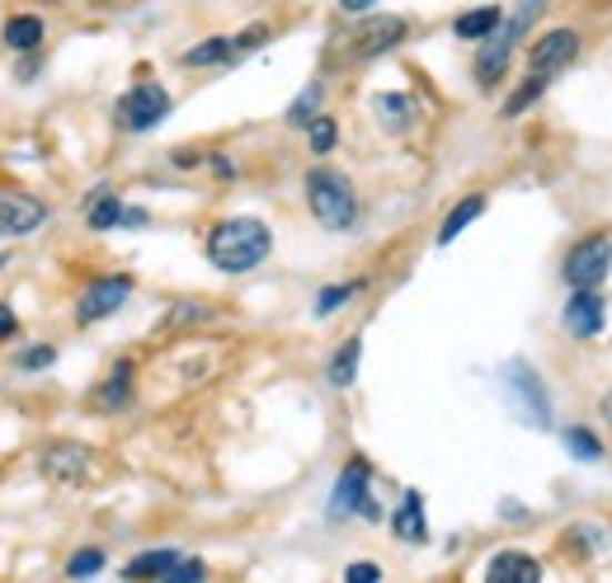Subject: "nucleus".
<instances>
[{"label": "nucleus", "instance_id": "14", "mask_svg": "<svg viewBox=\"0 0 612 583\" xmlns=\"http://www.w3.org/2000/svg\"><path fill=\"white\" fill-rule=\"evenodd\" d=\"M132 386H137V363L132 358H118V363L109 368V376L94 386V410L100 414H123L132 405Z\"/></svg>", "mask_w": 612, "mask_h": 583}, {"label": "nucleus", "instance_id": "27", "mask_svg": "<svg viewBox=\"0 0 612 583\" xmlns=\"http://www.w3.org/2000/svg\"><path fill=\"white\" fill-rule=\"evenodd\" d=\"M359 292H363V283H334V288H321V292H315V301H311V315L325 320V315H334V311H344Z\"/></svg>", "mask_w": 612, "mask_h": 583}, {"label": "nucleus", "instance_id": "31", "mask_svg": "<svg viewBox=\"0 0 612 583\" xmlns=\"http://www.w3.org/2000/svg\"><path fill=\"white\" fill-rule=\"evenodd\" d=\"M161 583H208V565L199 555H180L174 565L161 574Z\"/></svg>", "mask_w": 612, "mask_h": 583}, {"label": "nucleus", "instance_id": "8", "mask_svg": "<svg viewBox=\"0 0 612 583\" xmlns=\"http://www.w3.org/2000/svg\"><path fill=\"white\" fill-rule=\"evenodd\" d=\"M132 273H104V278H90L86 292L76 296V325H100V320L118 315L132 296Z\"/></svg>", "mask_w": 612, "mask_h": 583}, {"label": "nucleus", "instance_id": "30", "mask_svg": "<svg viewBox=\"0 0 612 583\" xmlns=\"http://www.w3.org/2000/svg\"><path fill=\"white\" fill-rule=\"evenodd\" d=\"M307 142H311V155H330L334 142H340V123H334L330 113H321L315 123L307 128Z\"/></svg>", "mask_w": 612, "mask_h": 583}, {"label": "nucleus", "instance_id": "29", "mask_svg": "<svg viewBox=\"0 0 612 583\" xmlns=\"http://www.w3.org/2000/svg\"><path fill=\"white\" fill-rule=\"evenodd\" d=\"M542 94H546V80H538V76H528V80H523V86H519V90H513V94L504 99V109H500V113H504V118H519L523 109H532V104H538V99H542Z\"/></svg>", "mask_w": 612, "mask_h": 583}, {"label": "nucleus", "instance_id": "32", "mask_svg": "<svg viewBox=\"0 0 612 583\" xmlns=\"http://www.w3.org/2000/svg\"><path fill=\"white\" fill-rule=\"evenodd\" d=\"M57 363V349L52 344H33V349H19L14 353V368L19 372H43V368H52Z\"/></svg>", "mask_w": 612, "mask_h": 583}, {"label": "nucleus", "instance_id": "19", "mask_svg": "<svg viewBox=\"0 0 612 583\" xmlns=\"http://www.w3.org/2000/svg\"><path fill=\"white\" fill-rule=\"evenodd\" d=\"M123 208H128L123 198H118L109 184H100V189L86 198L81 212H86V227H90V231H118V227H123Z\"/></svg>", "mask_w": 612, "mask_h": 583}, {"label": "nucleus", "instance_id": "37", "mask_svg": "<svg viewBox=\"0 0 612 583\" xmlns=\"http://www.w3.org/2000/svg\"><path fill=\"white\" fill-rule=\"evenodd\" d=\"M151 221V212L147 208H123V231H142Z\"/></svg>", "mask_w": 612, "mask_h": 583}, {"label": "nucleus", "instance_id": "34", "mask_svg": "<svg viewBox=\"0 0 612 583\" xmlns=\"http://www.w3.org/2000/svg\"><path fill=\"white\" fill-rule=\"evenodd\" d=\"M193 320H212V306H199V301H180V306L165 315V325H193Z\"/></svg>", "mask_w": 612, "mask_h": 583}, {"label": "nucleus", "instance_id": "23", "mask_svg": "<svg viewBox=\"0 0 612 583\" xmlns=\"http://www.w3.org/2000/svg\"><path fill=\"white\" fill-rule=\"evenodd\" d=\"M184 67H231L235 62V43H231V33H212L203 38V43H193L184 57H180Z\"/></svg>", "mask_w": 612, "mask_h": 583}, {"label": "nucleus", "instance_id": "7", "mask_svg": "<svg viewBox=\"0 0 612 583\" xmlns=\"http://www.w3.org/2000/svg\"><path fill=\"white\" fill-rule=\"evenodd\" d=\"M608 273H612V240L608 235H584L561 264L565 288H575V292H599L608 283Z\"/></svg>", "mask_w": 612, "mask_h": 583}, {"label": "nucleus", "instance_id": "6", "mask_svg": "<svg viewBox=\"0 0 612 583\" xmlns=\"http://www.w3.org/2000/svg\"><path fill=\"white\" fill-rule=\"evenodd\" d=\"M410 38V19L405 14H363V24L344 38L349 62H372V57L397 52Z\"/></svg>", "mask_w": 612, "mask_h": 583}, {"label": "nucleus", "instance_id": "26", "mask_svg": "<svg viewBox=\"0 0 612 583\" xmlns=\"http://www.w3.org/2000/svg\"><path fill=\"white\" fill-rule=\"evenodd\" d=\"M321 99H325V86L321 80H311V86L288 104V128H311L315 118H321Z\"/></svg>", "mask_w": 612, "mask_h": 583}, {"label": "nucleus", "instance_id": "40", "mask_svg": "<svg viewBox=\"0 0 612 583\" xmlns=\"http://www.w3.org/2000/svg\"><path fill=\"white\" fill-rule=\"evenodd\" d=\"M599 414H603V424H608V429H612V391H608V395H603V400H599Z\"/></svg>", "mask_w": 612, "mask_h": 583}, {"label": "nucleus", "instance_id": "41", "mask_svg": "<svg viewBox=\"0 0 612 583\" xmlns=\"http://www.w3.org/2000/svg\"><path fill=\"white\" fill-rule=\"evenodd\" d=\"M6 264H10V259H6V254H0V273H6Z\"/></svg>", "mask_w": 612, "mask_h": 583}, {"label": "nucleus", "instance_id": "39", "mask_svg": "<svg viewBox=\"0 0 612 583\" xmlns=\"http://www.w3.org/2000/svg\"><path fill=\"white\" fill-rule=\"evenodd\" d=\"M212 170H217V174H222V179H231V174H235V165H231V160H227V155H212Z\"/></svg>", "mask_w": 612, "mask_h": 583}, {"label": "nucleus", "instance_id": "10", "mask_svg": "<svg viewBox=\"0 0 612 583\" xmlns=\"http://www.w3.org/2000/svg\"><path fill=\"white\" fill-rule=\"evenodd\" d=\"M48 227V203L24 189L0 193V240H29Z\"/></svg>", "mask_w": 612, "mask_h": 583}, {"label": "nucleus", "instance_id": "22", "mask_svg": "<svg viewBox=\"0 0 612 583\" xmlns=\"http://www.w3.org/2000/svg\"><path fill=\"white\" fill-rule=\"evenodd\" d=\"M180 560V551H170V546H155V551H142V555H132L128 565H123V579L132 583H161V574Z\"/></svg>", "mask_w": 612, "mask_h": 583}, {"label": "nucleus", "instance_id": "13", "mask_svg": "<svg viewBox=\"0 0 612 583\" xmlns=\"http://www.w3.org/2000/svg\"><path fill=\"white\" fill-rule=\"evenodd\" d=\"M561 325L575 334V339H599L603 325H608V301L603 292H575L565 301V311H561Z\"/></svg>", "mask_w": 612, "mask_h": 583}, {"label": "nucleus", "instance_id": "35", "mask_svg": "<svg viewBox=\"0 0 612 583\" xmlns=\"http://www.w3.org/2000/svg\"><path fill=\"white\" fill-rule=\"evenodd\" d=\"M344 583H382V565L378 560H353V565H344Z\"/></svg>", "mask_w": 612, "mask_h": 583}, {"label": "nucleus", "instance_id": "12", "mask_svg": "<svg viewBox=\"0 0 612 583\" xmlns=\"http://www.w3.org/2000/svg\"><path fill=\"white\" fill-rule=\"evenodd\" d=\"M513 48H519V33H509L504 24L485 38V43H476V67H471V76H476L481 90H495L500 80L509 76L513 67Z\"/></svg>", "mask_w": 612, "mask_h": 583}, {"label": "nucleus", "instance_id": "1", "mask_svg": "<svg viewBox=\"0 0 612 583\" xmlns=\"http://www.w3.org/2000/svg\"><path fill=\"white\" fill-rule=\"evenodd\" d=\"M203 250H208V264L217 273L241 278V273H254L273 254V231H269V221H260V217H222L208 231Z\"/></svg>", "mask_w": 612, "mask_h": 583}, {"label": "nucleus", "instance_id": "9", "mask_svg": "<svg viewBox=\"0 0 612 583\" xmlns=\"http://www.w3.org/2000/svg\"><path fill=\"white\" fill-rule=\"evenodd\" d=\"M580 57V33L575 29H546L542 38H532V48H528V76H538V80H556L570 62Z\"/></svg>", "mask_w": 612, "mask_h": 583}, {"label": "nucleus", "instance_id": "33", "mask_svg": "<svg viewBox=\"0 0 612 583\" xmlns=\"http://www.w3.org/2000/svg\"><path fill=\"white\" fill-rule=\"evenodd\" d=\"M231 43H235V62H241V57L260 52L269 43V24H245L241 33H231Z\"/></svg>", "mask_w": 612, "mask_h": 583}, {"label": "nucleus", "instance_id": "21", "mask_svg": "<svg viewBox=\"0 0 612 583\" xmlns=\"http://www.w3.org/2000/svg\"><path fill=\"white\" fill-rule=\"evenodd\" d=\"M359 363H363V339L353 334V339H344V344L330 353V363H325V381H330L334 391H349L353 381H359Z\"/></svg>", "mask_w": 612, "mask_h": 583}, {"label": "nucleus", "instance_id": "2", "mask_svg": "<svg viewBox=\"0 0 612 583\" xmlns=\"http://www.w3.org/2000/svg\"><path fill=\"white\" fill-rule=\"evenodd\" d=\"M307 208L311 217L321 221L325 231H359V189H353V179L334 165H311L307 170Z\"/></svg>", "mask_w": 612, "mask_h": 583}, {"label": "nucleus", "instance_id": "24", "mask_svg": "<svg viewBox=\"0 0 612 583\" xmlns=\"http://www.w3.org/2000/svg\"><path fill=\"white\" fill-rule=\"evenodd\" d=\"M481 212H485V193H466L462 203L443 217V227H439V245H452V240H458V235H462Z\"/></svg>", "mask_w": 612, "mask_h": 583}, {"label": "nucleus", "instance_id": "20", "mask_svg": "<svg viewBox=\"0 0 612 583\" xmlns=\"http://www.w3.org/2000/svg\"><path fill=\"white\" fill-rule=\"evenodd\" d=\"M500 24H504L500 6H476V10H462L458 19H452V38H462V43H485Z\"/></svg>", "mask_w": 612, "mask_h": 583}, {"label": "nucleus", "instance_id": "36", "mask_svg": "<svg viewBox=\"0 0 612 583\" xmlns=\"http://www.w3.org/2000/svg\"><path fill=\"white\" fill-rule=\"evenodd\" d=\"M14 334H19V315H14V306H6V301H0V344H10Z\"/></svg>", "mask_w": 612, "mask_h": 583}, {"label": "nucleus", "instance_id": "18", "mask_svg": "<svg viewBox=\"0 0 612 583\" xmlns=\"http://www.w3.org/2000/svg\"><path fill=\"white\" fill-rule=\"evenodd\" d=\"M372 113H378V128L391 137H405L414 128V99L401 90H378L372 94Z\"/></svg>", "mask_w": 612, "mask_h": 583}, {"label": "nucleus", "instance_id": "28", "mask_svg": "<svg viewBox=\"0 0 612 583\" xmlns=\"http://www.w3.org/2000/svg\"><path fill=\"white\" fill-rule=\"evenodd\" d=\"M104 565H109V555L100 546H81L67 560V579H94V574H104Z\"/></svg>", "mask_w": 612, "mask_h": 583}, {"label": "nucleus", "instance_id": "16", "mask_svg": "<svg viewBox=\"0 0 612 583\" xmlns=\"http://www.w3.org/2000/svg\"><path fill=\"white\" fill-rule=\"evenodd\" d=\"M485 583H542V565H538V555L509 546V551H495V555H490Z\"/></svg>", "mask_w": 612, "mask_h": 583}, {"label": "nucleus", "instance_id": "17", "mask_svg": "<svg viewBox=\"0 0 612 583\" xmlns=\"http://www.w3.org/2000/svg\"><path fill=\"white\" fill-rule=\"evenodd\" d=\"M391 532H397V541H405V546H424L429 541V517H424V494L420 490H405L397 513H391Z\"/></svg>", "mask_w": 612, "mask_h": 583}, {"label": "nucleus", "instance_id": "4", "mask_svg": "<svg viewBox=\"0 0 612 583\" xmlns=\"http://www.w3.org/2000/svg\"><path fill=\"white\" fill-rule=\"evenodd\" d=\"M330 517H334V522H340V517H368V522H378V517H382L378 499H372V466H368V456H349L344 471L334 475Z\"/></svg>", "mask_w": 612, "mask_h": 583}, {"label": "nucleus", "instance_id": "25", "mask_svg": "<svg viewBox=\"0 0 612 583\" xmlns=\"http://www.w3.org/2000/svg\"><path fill=\"white\" fill-rule=\"evenodd\" d=\"M561 442H565V452L584 461V466H594V461H603V438L594 429H584V424H570L561 429Z\"/></svg>", "mask_w": 612, "mask_h": 583}, {"label": "nucleus", "instance_id": "11", "mask_svg": "<svg viewBox=\"0 0 612 583\" xmlns=\"http://www.w3.org/2000/svg\"><path fill=\"white\" fill-rule=\"evenodd\" d=\"M38 471H43L52 485H86L90 475V448H81V442H48L43 456H38Z\"/></svg>", "mask_w": 612, "mask_h": 583}, {"label": "nucleus", "instance_id": "5", "mask_svg": "<svg viewBox=\"0 0 612 583\" xmlns=\"http://www.w3.org/2000/svg\"><path fill=\"white\" fill-rule=\"evenodd\" d=\"M174 113V94L161 80H137V86L113 104V118L123 132H155Z\"/></svg>", "mask_w": 612, "mask_h": 583}, {"label": "nucleus", "instance_id": "3", "mask_svg": "<svg viewBox=\"0 0 612 583\" xmlns=\"http://www.w3.org/2000/svg\"><path fill=\"white\" fill-rule=\"evenodd\" d=\"M504 395L528 429H551V395H546L542 376L528 358H509L504 363Z\"/></svg>", "mask_w": 612, "mask_h": 583}, {"label": "nucleus", "instance_id": "38", "mask_svg": "<svg viewBox=\"0 0 612 583\" xmlns=\"http://www.w3.org/2000/svg\"><path fill=\"white\" fill-rule=\"evenodd\" d=\"M334 6H340L344 14H372V6H378V0H334Z\"/></svg>", "mask_w": 612, "mask_h": 583}, {"label": "nucleus", "instance_id": "15", "mask_svg": "<svg viewBox=\"0 0 612 583\" xmlns=\"http://www.w3.org/2000/svg\"><path fill=\"white\" fill-rule=\"evenodd\" d=\"M43 38H48L43 14H29V10L10 14L6 24H0V43H6V52H14V57H33V52H43Z\"/></svg>", "mask_w": 612, "mask_h": 583}]
</instances>
